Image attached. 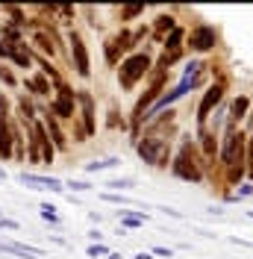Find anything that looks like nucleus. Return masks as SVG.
Here are the masks:
<instances>
[{"instance_id":"1","label":"nucleus","mask_w":253,"mask_h":259,"mask_svg":"<svg viewBox=\"0 0 253 259\" xmlns=\"http://www.w3.org/2000/svg\"><path fill=\"white\" fill-rule=\"evenodd\" d=\"M150 71H153V59L144 50H136L126 59H121V65H118V85H121V92H133Z\"/></svg>"},{"instance_id":"2","label":"nucleus","mask_w":253,"mask_h":259,"mask_svg":"<svg viewBox=\"0 0 253 259\" xmlns=\"http://www.w3.org/2000/svg\"><path fill=\"white\" fill-rule=\"evenodd\" d=\"M171 174H174V177H180V180H186V183H200V180H203L200 156L194 153V145H191L189 136L183 139V145H180L174 162H171Z\"/></svg>"},{"instance_id":"3","label":"nucleus","mask_w":253,"mask_h":259,"mask_svg":"<svg viewBox=\"0 0 253 259\" xmlns=\"http://www.w3.org/2000/svg\"><path fill=\"white\" fill-rule=\"evenodd\" d=\"M136 150H139V156H142L147 165H153V168H168V162H171V145H168L165 139H159V136L139 139V142H136Z\"/></svg>"},{"instance_id":"4","label":"nucleus","mask_w":253,"mask_h":259,"mask_svg":"<svg viewBox=\"0 0 253 259\" xmlns=\"http://www.w3.org/2000/svg\"><path fill=\"white\" fill-rule=\"evenodd\" d=\"M244 150H247V136L238 127H227L224 145H221L224 168H233V165H241V168H244Z\"/></svg>"},{"instance_id":"5","label":"nucleus","mask_w":253,"mask_h":259,"mask_svg":"<svg viewBox=\"0 0 253 259\" xmlns=\"http://www.w3.org/2000/svg\"><path fill=\"white\" fill-rule=\"evenodd\" d=\"M68 45H71V62H74L77 77L92 80V59H89V48H86V38H82V32H79L77 27H74V30H68Z\"/></svg>"},{"instance_id":"6","label":"nucleus","mask_w":253,"mask_h":259,"mask_svg":"<svg viewBox=\"0 0 253 259\" xmlns=\"http://www.w3.org/2000/svg\"><path fill=\"white\" fill-rule=\"evenodd\" d=\"M77 121L82 124V130H86V136L92 139L97 133V106H95V95L89 92V89H77Z\"/></svg>"},{"instance_id":"7","label":"nucleus","mask_w":253,"mask_h":259,"mask_svg":"<svg viewBox=\"0 0 253 259\" xmlns=\"http://www.w3.org/2000/svg\"><path fill=\"white\" fill-rule=\"evenodd\" d=\"M186 41L194 53H206V50H212L218 45V30L212 24H197L191 32H186Z\"/></svg>"},{"instance_id":"8","label":"nucleus","mask_w":253,"mask_h":259,"mask_svg":"<svg viewBox=\"0 0 253 259\" xmlns=\"http://www.w3.org/2000/svg\"><path fill=\"white\" fill-rule=\"evenodd\" d=\"M38 118H41V124H45V133H48L50 145L56 147V153H65L68 147H71V142H68V136H65L62 124L53 118V115L48 112V106H38Z\"/></svg>"},{"instance_id":"9","label":"nucleus","mask_w":253,"mask_h":259,"mask_svg":"<svg viewBox=\"0 0 253 259\" xmlns=\"http://www.w3.org/2000/svg\"><path fill=\"white\" fill-rule=\"evenodd\" d=\"M221 100H224V82H212V85L203 92L200 103H197V124H200V127H206L209 115L218 109V103H221Z\"/></svg>"},{"instance_id":"10","label":"nucleus","mask_w":253,"mask_h":259,"mask_svg":"<svg viewBox=\"0 0 253 259\" xmlns=\"http://www.w3.org/2000/svg\"><path fill=\"white\" fill-rule=\"evenodd\" d=\"M18 177H21V183H24V186H32V189H50V192H56V194L65 192V183H62V180H56V177H50V174H32V171H21Z\"/></svg>"},{"instance_id":"11","label":"nucleus","mask_w":253,"mask_h":259,"mask_svg":"<svg viewBox=\"0 0 253 259\" xmlns=\"http://www.w3.org/2000/svg\"><path fill=\"white\" fill-rule=\"evenodd\" d=\"M24 89H27V95L30 97H50V92H53V85H50V80L45 77V74H30V77H24V82H21Z\"/></svg>"},{"instance_id":"12","label":"nucleus","mask_w":253,"mask_h":259,"mask_svg":"<svg viewBox=\"0 0 253 259\" xmlns=\"http://www.w3.org/2000/svg\"><path fill=\"white\" fill-rule=\"evenodd\" d=\"M250 112V97L247 95H236L230 103V112H227V127H238V121H244Z\"/></svg>"},{"instance_id":"13","label":"nucleus","mask_w":253,"mask_h":259,"mask_svg":"<svg viewBox=\"0 0 253 259\" xmlns=\"http://www.w3.org/2000/svg\"><path fill=\"white\" fill-rule=\"evenodd\" d=\"M9 65H15V68H21V71H27V68H32V48L30 41H21V45H12V53H9Z\"/></svg>"},{"instance_id":"14","label":"nucleus","mask_w":253,"mask_h":259,"mask_svg":"<svg viewBox=\"0 0 253 259\" xmlns=\"http://www.w3.org/2000/svg\"><path fill=\"white\" fill-rule=\"evenodd\" d=\"M12 118H0V162H12Z\"/></svg>"},{"instance_id":"15","label":"nucleus","mask_w":253,"mask_h":259,"mask_svg":"<svg viewBox=\"0 0 253 259\" xmlns=\"http://www.w3.org/2000/svg\"><path fill=\"white\" fill-rule=\"evenodd\" d=\"M174 30H177V18L174 15H159L156 21H153V38H156V41H165Z\"/></svg>"},{"instance_id":"16","label":"nucleus","mask_w":253,"mask_h":259,"mask_svg":"<svg viewBox=\"0 0 253 259\" xmlns=\"http://www.w3.org/2000/svg\"><path fill=\"white\" fill-rule=\"evenodd\" d=\"M200 150H203V159H209V162L218 156V136L206 127H200Z\"/></svg>"},{"instance_id":"17","label":"nucleus","mask_w":253,"mask_h":259,"mask_svg":"<svg viewBox=\"0 0 253 259\" xmlns=\"http://www.w3.org/2000/svg\"><path fill=\"white\" fill-rule=\"evenodd\" d=\"M0 38L12 48V45H21V41H27V32L12 27V24H6V21H0Z\"/></svg>"},{"instance_id":"18","label":"nucleus","mask_w":253,"mask_h":259,"mask_svg":"<svg viewBox=\"0 0 253 259\" xmlns=\"http://www.w3.org/2000/svg\"><path fill=\"white\" fill-rule=\"evenodd\" d=\"M112 45L118 48V53L124 56V53H133V32L126 30V27H121V30L112 35Z\"/></svg>"},{"instance_id":"19","label":"nucleus","mask_w":253,"mask_h":259,"mask_svg":"<svg viewBox=\"0 0 253 259\" xmlns=\"http://www.w3.org/2000/svg\"><path fill=\"white\" fill-rule=\"evenodd\" d=\"M103 59H106V65H109V68H118V65H121V53H118V48L112 45V38H106V41H103Z\"/></svg>"},{"instance_id":"20","label":"nucleus","mask_w":253,"mask_h":259,"mask_svg":"<svg viewBox=\"0 0 253 259\" xmlns=\"http://www.w3.org/2000/svg\"><path fill=\"white\" fill-rule=\"evenodd\" d=\"M0 85H6V89H18V85H21L18 77H15V71L6 62H0Z\"/></svg>"},{"instance_id":"21","label":"nucleus","mask_w":253,"mask_h":259,"mask_svg":"<svg viewBox=\"0 0 253 259\" xmlns=\"http://www.w3.org/2000/svg\"><path fill=\"white\" fill-rule=\"evenodd\" d=\"M183 41H186V30L177 27V30L165 38V50H183Z\"/></svg>"},{"instance_id":"22","label":"nucleus","mask_w":253,"mask_h":259,"mask_svg":"<svg viewBox=\"0 0 253 259\" xmlns=\"http://www.w3.org/2000/svg\"><path fill=\"white\" fill-rule=\"evenodd\" d=\"M115 165H121V159H118V156H109V159H103V162H89L86 171L95 174V171H106V168H115Z\"/></svg>"},{"instance_id":"23","label":"nucleus","mask_w":253,"mask_h":259,"mask_svg":"<svg viewBox=\"0 0 253 259\" xmlns=\"http://www.w3.org/2000/svg\"><path fill=\"white\" fill-rule=\"evenodd\" d=\"M144 224V215H139V212H124L121 209V230L124 227H142Z\"/></svg>"},{"instance_id":"24","label":"nucleus","mask_w":253,"mask_h":259,"mask_svg":"<svg viewBox=\"0 0 253 259\" xmlns=\"http://www.w3.org/2000/svg\"><path fill=\"white\" fill-rule=\"evenodd\" d=\"M106 189H109V192H126V189H133V180L130 177H121V180H109V183H106Z\"/></svg>"},{"instance_id":"25","label":"nucleus","mask_w":253,"mask_h":259,"mask_svg":"<svg viewBox=\"0 0 253 259\" xmlns=\"http://www.w3.org/2000/svg\"><path fill=\"white\" fill-rule=\"evenodd\" d=\"M106 253H109V247H106L103 242H97V244H89V247H86V256H92V259H103Z\"/></svg>"},{"instance_id":"26","label":"nucleus","mask_w":253,"mask_h":259,"mask_svg":"<svg viewBox=\"0 0 253 259\" xmlns=\"http://www.w3.org/2000/svg\"><path fill=\"white\" fill-rule=\"evenodd\" d=\"M139 15H144L142 3H136V6H124V9H121V21H133V18H139Z\"/></svg>"},{"instance_id":"27","label":"nucleus","mask_w":253,"mask_h":259,"mask_svg":"<svg viewBox=\"0 0 253 259\" xmlns=\"http://www.w3.org/2000/svg\"><path fill=\"white\" fill-rule=\"evenodd\" d=\"M65 189H71V192H89V189H92V183H86V180H68V183H65Z\"/></svg>"},{"instance_id":"28","label":"nucleus","mask_w":253,"mask_h":259,"mask_svg":"<svg viewBox=\"0 0 253 259\" xmlns=\"http://www.w3.org/2000/svg\"><path fill=\"white\" fill-rule=\"evenodd\" d=\"M71 124H74V136H71V139H74V142H77V145H82V142H86V139H89V136H86V130H82V124H79L77 118H74V121H71Z\"/></svg>"},{"instance_id":"29","label":"nucleus","mask_w":253,"mask_h":259,"mask_svg":"<svg viewBox=\"0 0 253 259\" xmlns=\"http://www.w3.org/2000/svg\"><path fill=\"white\" fill-rule=\"evenodd\" d=\"M253 194V183H241L236 189V194H233V200H238V197H250Z\"/></svg>"},{"instance_id":"30","label":"nucleus","mask_w":253,"mask_h":259,"mask_svg":"<svg viewBox=\"0 0 253 259\" xmlns=\"http://www.w3.org/2000/svg\"><path fill=\"white\" fill-rule=\"evenodd\" d=\"M100 197H103L106 203H130V200H126L124 194H115V192H103Z\"/></svg>"},{"instance_id":"31","label":"nucleus","mask_w":253,"mask_h":259,"mask_svg":"<svg viewBox=\"0 0 253 259\" xmlns=\"http://www.w3.org/2000/svg\"><path fill=\"white\" fill-rule=\"evenodd\" d=\"M150 253H156V256H162V259H171V256H174V250H171V247H162V244H156Z\"/></svg>"},{"instance_id":"32","label":"nucleus","mask_w":253,"mask_h":259,"mask_svg":"<svg viewBox=\"0 0 253 259\" xmlns=\"http://www.w3.org/2000/svg\"><path fill=\"white\" fill-rule=\"evenodd\" d=\"M0 227H3V230H12V233H18V230H21V224H18V221H12V218H0Z\"/></svg>"},{"instance_id":"33","label":"nucleus","mask_w":253,"mask_h":259,"mask_svg":"<svg viewBox=\"0 0 253 259\" xmlns=\"http://www.w3.org/2000/svg\"><path fill=\"white\" fill-rule=\"evenodd\" d=\"M9 53H12V48H9V45H6V41L0 38V62L9 65Z\"/></svg>"},{"instance_id":"34","label":"nucleus","mask_w":253,"mask_h":259,"mask_svg":"<svg viewBox=\"0 0 253 259\" xmlns=\"http://www.w3.org/2000/svg\"><path fill=\"white\" fill-rule=\"evenodd\" d=\"M89 239H92V244H97V242H103V233H100V230H92Z\"/></svg>"},{"instance_id":"35","label":"nucleus","mask_w":253,"mask_h":259,"mask_svg":"<svg viewBox=\"0 0 253 259\" xmlns=\"http://www.w3.org/2000/svg\"><path fill=\"white\" fill-rule=\"evenodd\" d=\"M106 259H121V253H115V250H109V253H106Z\"/></svg>"},{"instance_id":"36","label":"nucleus","mask_w":253,"mask_h":259,"mask_svg":"<svg viewBox=\"0 0 253 259\" xmlns=\"http://www.w3.org/2000/svg\"><path fill=\"white\" fill-rule=\"evenodd\" d=\"M136 259H153V253H139Z\"/></svg>"},{"instance_id":"37","label":"nucleus","mask_w":253,"mask_h":259,"mask_svg":"<svg viewBox=\"0 0 253 259\" xmlns=\"http://www.w3.org/2000/svg\"><path fill=\"white\" fill-rule=\"evenodd\" d=\"M0 18H3V6H0Z\"/></svg>"}]
</instances>
